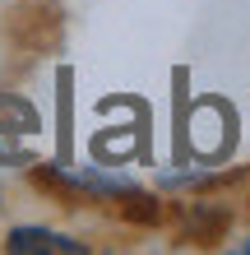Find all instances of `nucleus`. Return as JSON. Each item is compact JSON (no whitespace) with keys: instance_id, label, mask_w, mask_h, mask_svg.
Returning <instances> with one entry per match:
<instances>
[{"instance_id":"1","label":"nucleus","mask_w":250,"mask_h":255,"mask_svg":"<svg viewBox=\"0 0 250 255\" xmlns=\"http://www.w3.org/2000/svg\"><path fill=\"white\" fill-rule=\"evenodd\" d=\"M42 139V121L33 112V102L0 93V162L5 167H19V162H33Z\"/></svg>"},{"instance_id":"2","label":"nucleus","mask_w":250,"mask_h":255,"mask_svg":"<svg viewBox=\"0 0 250 255\" xmlns=\"http://www.w3.org/2000/svg\"><path fill=\"white\" fill-rule=\"evenodd\" d=\"M232 139H237V116H232L227 102H199L195 116H190V144H195V153L204 158H218L227 153Z\"/></svg>"},{"instance_id":"3","label":"nucleus","mask_w":250,"mask_h":255,"mask_svg":"<svg viewBox=\"0 0 250 255\" xmlns=\"http://www.w3.org/2000/svg\"><path fill=\"white\" fill-rule=\"evenodd\" d=\"M5 251L9 255H79L83 242L65 232H51V228H14L5 237Z\"/></svg>"},{"instance_id":"4","label":"nucleus","mask_w":250,"mask_h":255,"mask_svg":"<svg viewBox=\"0 0 250 255\" xmlns=\"http://www.w3.org/2000/svg\"><path fill=\"white\" fill-rule=\"evenodd\" d=\"M246 251H250V242H246Z\"/></svg>"}]
</instances>
